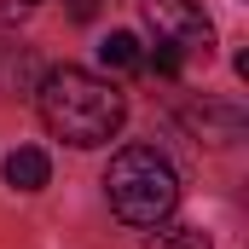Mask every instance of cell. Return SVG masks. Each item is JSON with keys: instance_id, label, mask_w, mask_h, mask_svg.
Segmentation results:
<instances>
[{"instance_id": "1", "label": "cell", "mask_w": 249, "mask_h": 249, "mask_svg": "<svg viewBox=\"0 0 249 249\" xmlns=\"http://www.w3.org/2000/svg\"><path fill=\"white\" fill-rule=\"evenodd\" d=\"M35 105H41V122L53 139L75 145V151H93V145H110L127 122V99L93 70H75V64H58L41 75L35 87Z\"/></svg>"}, {"instance_id": "2", "label": "cell", "mask_w": 249, "mask_h": 249, "mask_svg": "<svg viewBox=\"0 0 249 249\" xmlns=\"http://www.w3.org/2000/svg\"><path fill=\"white\" fill-rule=\"evenodd\" d=\"M105 197L127 226H162L180 203V174L157 145H127L105 168Z\"/></svg>"}, {"instance_id": "3", "label": "cell", "mask_w": 249, "mask_h": 249, "mask_svg": "<svg viewBox=\"0 0 249 249\" xmlns=\"http://www.w3.org/2000/svg\"><path fill=\"white\" fill-rule=\"evenodd\" d=\"M145 23H151L157 41H168V47H180V53H203V58H209L214 29H209V18H203L197 0H145Z\"/></svg>"}, {"instance_id": "4", "label": "cell", "mask_w": 249, "mask_h": 249, "mask_svg": "<svg viewBox=\"0 0 249 249\" xmlns=\"http://www.w3.org/2000/svg\"><path fill=\"white\" fill-rule=\"evenodd\" d=\"M186 127L203 133L209 145H232V139L244 133V110H232V105H203V110H186Z\"/></svg>"}, {"instance_id": "5", "label": "cell", "mask_w": 249, "mask_h": 249, "mask_svg": "<svg viewBox=\"0 0 249 249\" xmlns=\"http://www.w3.org/2000/svg\"><path fill=\"white\" fill-rule=\"evenodd\" d=\"M53 180V162H47V151H35V145H18L12 157H6V186L12 191H41Z\"/></svg>"}, {"instance_id": "6", "label": "cell", "mask_w": 249, "mask_h": 249, "mask_svg": "<svg viewBox=\"0 0 249 249\" xmlns=\"http://www.w3.org/2000/svg\"><path fill=\"white\" fill-rule=\"evenodd\" d=\"M99 64H105V70H139V64H145V53H139V35L110 29V35L99 41Z\"/></svg>"}, {"instance_id": "7", "label": "cell", "mask_w": 249, "mask_h": 249, "mask_svg": "<svg viewBox=\"0 0 249 249\" xmlns=\"http://www.w3.org/2000/svg\"><path fill=\"white\" fill-rule=\"evenodd\" d=\"M145 249H214V244L203 238V226H157Z\"/></svg>"}, {"instance_id": "8", "label": "cell", "mask_w": 249, "mask_h": 249, "mask_svg": "<svg viewBox=\"0 0 249 249\" xmlns=\"http://www.w3.org/2000/svg\"><path fill=\"white\" fill-rule=\"evenodd\" d=\"M41 75H47V70H35L29 53H6V64H0V81H6V87H18V93H35V87H41Z\"/></svg>"}, {"instance_id": "9", "label": "cell", "mask_w": 249, "mask_h": 249, "mask_svg": "<svg viewBox=\"0 0 249 249\" xmlns=\"http://www.w3.org/2000/svg\"><path fill=\"white\" fill-rule=\"evenodd\" d=\"M151 70H157V75H180V64H186V53H180V47H168V41H157V47H151Z\"/></svg>"}, {"instance_id": "10", "label": "cell", "mask_w": 249, "mask_h": 249, "mask_svg": "<svg viewBox=\"0 0 249 249\" xmlns=\"http://www.w3.org/2000/svg\"><path fill=\"white\" fill-rule=\"evenodd\" d=\"M35 6H41V0H0V29H6V23H18V18H29Z\"/></svg>"}, {"instance_id": "11", "label": "cell", "mask_w": 249, "mask_h": 249, "mask_svg": "<svg viewBox=\"0 0 249 249\" xmlns=\"http://www.w3.org/2000/svg\"><path fill=\"white\" fill-rule=\"evenodd\" d=\"M64 6H70L75 23H93V18H99V0H64Z\"/></svg>"}]
</instances>
